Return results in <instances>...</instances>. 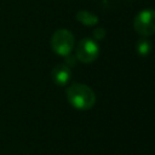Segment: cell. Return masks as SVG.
<instances>
[{
  "label": "cell",
  "instance_id": "1",
  "mask_svg": "<svg viewBox=\"0 0 155 155\" xmlns=\"http://www.w3.org/2000/svg\"><path fill=\"white\" fill-rule=\"evenodd\" d=\"M67 99L75 109L88 110L96 103V94L91 87L84 84H71L67 91Z\"/></svg>",
  "mask_w": 155,
  "mask_h": 155
},
{
  "label": "cell",
  "instance_id": "2",
  "mask_svg": "<svg viewBox=\"0 0 155 155\" xmlns=\"http://www.w3.org/2000/svg\"><path fill=\"white\" fill-rule=\"evenodd\" d=\"M74 35L68 29H58L51 38V47L59 56H68L74 48Z\"/></svg>",
  "mask_w": 155,
  "mask_h": 155
},
{
  "label": "cell",
  "instance_id": "3",
  "mask_svg": "<svg viewBox=\"0 0 155 155\" xmlns=\"http://www.w3.org/2000/svg\"><path fill=\"white\" fill-rule=\"evenodd\" d=\"M134 30L144 38H148L155 33V10L145 8L142 10L133 21Z\"/></svg>",
  "mask_w": 155,
  "mask_h": 155
},
{
  "label": "cell",
  "instance_id": "4",
  "mask_svg": "<svg viewBox=\"0 0 155 155\" xmlns=\"http://www.w3.org/2000/svg\"><path fill=\"white\" fill-rule=\"evenodd\" d=\"M98 54H99V46L93 39L85 38L79 41L75 51V57L78 61L82 63H92L98 58Z\"/></svg>",
  "mask_w": 155,
  "mask_h": 155
},
{
  "label": "cell",
  "instance_id": "5",
  "mask_svg": "<svg viewBox=\"0 0 155 155\" xmlns=\"http://www.w3.org/2000/svg\"><path fill=\"white\" fill-rule=\"evenodd\" d=\"M70 76H71V71L69 67L65 64H57L51 71V78L53 82L58 86L67 85L68 81L70 80Z\"/></svg>",
  "mask_w": 155,
  "mask_h": 155
},
{
  "label": "cell",
  "instance_id": "6",
  "mask_svg": "<svg viewBox=\"0 0 155 155\" xmlns=\"http://www.w3.org/2000/svg\"><path fill=\"white\" fill-rule=\"evenodd\" d=\"M76 19L84 25H94L98 22V17L86 10H81L76 13Z\"/></svg>",
  "mask_w": 155,
  "mask_h": 155
},
{
  "label": "cell",
  "instance_id": "7",
  "mask_svg": "<svg viewBox=\"0 0 155 155\" xmlns=\"http://www.w3.org/2000/svg\"><path fill=\"white\" fill-rule=\"evenodd\" d=\"M136 51H137L138 54L142 56V57L148 56V54L150 53V51H151V42H150L147 38L142 36V38L137 41V44H136Z\"/></svg>",
  "mask_w": 155,
  "mask_h": 155
},
{
  "label": "cell",
  "instance_id": "8",
  "mask_svg": "<svg viewBox=\"0 0 155 155\" xmlns=\"http://www.w3.org/2000/svg\"><path fill=\"white\" fill-rule=\"evenodd\" d=\"M104 36H105L104 28H97V29L93 30V38L96 40H102V39H104Z\"/></svg>",
  "mask_w": 155,
  "mask_h": 155
},
{
  "label": "cell",
  "instance_id": "9",
  "mask_svg": "<svg viewBox=\"0 0 155 155\" xmlns=\"http://www.w3.org/2000/svg\"><path fill=\"white\" fill-rule=\"evenodd\" d=\"M75 61H78V59H76V57H71L70 54L65 56V62H67V64H65V65H68L69 68H70V67H73V65L75 64Z\"/></svg>",
  "mask_w": 155,
  "mask_h": 155
}]
</instances>
